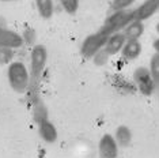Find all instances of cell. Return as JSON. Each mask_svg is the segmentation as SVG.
Masks as SVG:
<instances>
[{
    "label": "cell",
    "instance_id": "obj_20",
    "mask_svg": "<svg viewBox=\"0 0 159 158\" xmlns=\"http://www.w3.org/2000/svg\"><path fill=\"white\" fill-rule=\"evenodd\" d=\"M14 49L0 48V64H10L14 57Z\"/></svg>",
    "mask_w": 159,
    "mask_h": 158
},
{
    "label": "cell",
    "instance_id": "obj_22",
    "mask_svg": "<svg viewBox=\"0 0 159 158\" xmlns=\"http://www.w3.org/2000/svg\"><path fill=\"white\" fill-rule=\"evenodd\" d=\"M152 48H154L155 53H158V55H159V37L154 40V42H152Z\"/></svg>",
    "mask_w": 159,
    "mask_h": 158
},
{
    "label": "cell",
    "instance_id": "obj_8",
    "mask_svg": "<svg viewBox=\"0 0 159 158\" xmlns=\"http://www.w3.org/2000/svg\"><path fill=\"white\" fill-rule=\"evenodd\" d=\"M157 12H159V0H144L137 8L133 10L135 21H140V22L152 18Z\"/></svg>",
    "mask_w": 159,
    "mask_h": 158
},
{
    "label": "cell",
    "instance_id": "obj_4",
    "mask_svg": "<svg viewBox=\"0 0 159 158\" xmlns=\"http://www.w3.org/2000/svg\"><path fill=\"white\" fill-rule=\"evenodd\" d=\"M107 38H109V35L106 33H103L101 29L98 31H95V33L87 35V37L83 40L82 46H80L82 55L84 57H87V59H91L97 52H99L101 49L105 48Z\"/></svg>",
    "mask_w": 159,
    "mask_h": 158
},
{
    "label": "cell",
    "instance_id": "obj_6",
    "mask_svg": "<svg viewBox=\"0 0 159 158\" xmlns=\"http://www.w3.org/2000/svg\"><path fill=\"white\" fill-rule=\"evenodd\" d=\"M118 149H120V146L117 145L113 135L105 134L99 139L98 143L99 158H118Z\"/></svg>",
    "mask_w": 159,
    "mask_h": 158
},
{
    "label": "cell",
    "instance_id": "obj_7",
    "mask_svg": "<svg viewBox=\"0 0 159 158\" xmlns=\"http://www.w3.org/2000/svg\"><path fill=\"white\" fill-rule=\"evenodd\" d=\"M23 45V38L19 33L7 27H0V48L18 49Z\"/></svg>",
    "mask_w": 159,
    "mask_h": 158
},
{
    "label": "cell",
    "instance_id": "obj_5",
    "mask_svg": "<svg viewBox=\"0 0 159 158\" xmlns=\"http://www.w3.org/2000/svg\"><path fill=\"white\" fill-rule=\"evenodd\" d=\"M133 82H135L136 89L139 90L140 94L150 97L155 94V86H154V81L152 77L150 74L148 67L144 66H139L137 68L133 70Z\"/></svg>",
    "mask_w": 159,
    "mask_h": 158
},
{
    "label": "cell",
    "instance_id": "obj_12",
    "mask_svg": "<svg viewBox=\"0 0 159 158\" xmlns=\"http://www.w3.org/2000/svg\"><path fill=\"white\" fill-rule=\"evenodd\" d=\"M122 33H124L126 40H140V37H142L144 33V22L132 21V22L122 30Z\"/></svg>",
    "mask_w": 159,
    "mask_h": 158
},
{
    "label": "cell",
    "instance_id": "obj_13",
    "mask_svg": "<svg viewBox=\"0 0 159 158\" xmlns=\"http://www.w3.org/2000/svg\"><path fill=\"white\" fill-rule=\"evenodd\" d=\"M113 136L120 147H126L131 145L132 142V132L129 130V127H126V125H118L116 128V132Z\"/></svg>",
    "mask_w": 159,
    "mask_h": 158
},
{
    "label": "cell",
    "instance_id": "obj_2",
    "mask_svg": "<svg viewBox=\"0 0 159 158\" xmlns=\"http://www.w3.org/2000/svg\"><path fill=\"white\" fill-rule=\"evenodd\" d=\"M7 78L14 91L19 94L27 93L30 85V74H29V68L22 62H11L8 64Z\"/></svg>",
    "mask_w": 159,
    "mask_h": 158
},
{
    "label": "cell",
    "instance_id": "obj_1",
    "mask_svg": "<svg viewBox=\"0 0 159 158\" xmlns=\"http://www.w3.org/2000/svg\"><path fill=\"white\" fill-rule=\"evenodd\" d=\"M46 62H48V51L42 44H35L31 48L30 53V85H29V100L33 102L34 100L39 98V85H41V78L44 75Z\"/></svg>",
    "mask_w": 159,
    "mask_h": 158
},
{
    "label": "cell",
    "instance_id": "obj_17",
    "mask_svg": "<svg viewBox=\"0 0 159 158\" xmlns=\"http://www.w3.org/2000/svg\"><path fill=\"white\" fill-rule=\"evenodd\" d=\"M63 10L70 15L76 14L78 8H79V0H59Z\"/></svg>",
    "mask_w": 159,
    "mask_h": 158
},
{
    "label": "cell",
    "instance_id": "obj_24",
    "mask_svg": "<svg viewBox=\"0 0 159 158\" xmlns=\"http://www.w3.org/2000/svg\"><path fill=\"white\" fill-rule=\"evenodd\" d=\"M2 2H18V0H2Z\"/></svg>",
    "mask_w": 159,
    "mask_h": 158
},
{
    "label": "cell",
    "instance_id": "obj_10",
    "mask_svg": "<svg viewBox=\"0 0 159 158\" xmlns=\"http://www.w3.org/2000/svg\"><path fill=\"white\" fill-rule=\"evenodd\" d=\"M142 42L139 40H126L124 48L121 49L120 55L122 56V59L126 62H132L136 60L137 57L142 55Z\"/></svg>",
    "mask_w": 159,
    "mask_h": 158
},
{
    "label": "cell",
    "instance_id": "obj_19",
    "mask_svg": "<svg viewBox=\"0 0 159 158\" xmlns=\"http://www.w3.org/2000/svg\"><path fill=\"white\" fill-rule=\"evenodd\" d=\"M136 0H111V10L113 11H122V10H129Z\"/></svg>",
    "mask_w": 159,
    "mask_h": 158
},
{
    "label": "cell",
    "instance_id": "obj_23",
    "mask_svg": "<svg viewBox=\"0 0 159 158\" xmlns=\"http://www.w3.org/2000/svg\"><path fill=\"white\" fill-rule=\"evenodd\" d=\"M155 29H157V33L159 34V22L157 23V26H155Z\"/></svg>",
    "mask_w": 159,
    "mask_h": 158
},
{
    "label": "cell",
    "instance_id": "obj_9",
    "mask_svg": "<svg viewBox=\"0 0 159 158\" xmlns=\"http://www.w3.org/2000/svg\"><path fill=\"white\" fill-rule=\"evenodd\" d=\"M125 42H126V37L124 35V33H122V31H117V33H113L109 35L103 49L109 53L110 56L117 55V53H120L121 49L124 48Z\"/></svg>",
    "mask_w": 159,
    "mask_h": 158
},
{
    "label": "cell",
    "instance_id": "obj_18",
    "mask_svg": "<svg viewBox=\"0 0 159 158\" xmlns=\"http://www.w3.org/2000/svg\"><path fill=\"white\" fill-rule=\"evenodd\" d=\"M91 59H93L94 64H97V66L101 67V66H106L107 64V62H109V59H110V55L105 51V49H101V51L97 52Z\"/></svg>",
    "mask_w": 159,
    "mask_h": 158
},
{
    "label": "cell",
    "instance_id": "obj_14",
    "mask_svg": "<svg viewBox=\"0 0 159 158\" xmlns=\"http://www.w3.org/2000/svg\"><path fill=\"white\" fill-rule=\"evenodd\" d=\"M33 105V117H34V121L37 124H39L41 121H45L49 118V114H48V109H46L44 101L41 98H37L31 102Z\"/></svg>",
    "mask_w": 159,
    "mask_h": 158
},
{
    "label": "cell",
    "instance_id": "obj_3",
    "mask_svg": "<svg viewBox=\"0 0 159 158\" xmlns=\"http://www.w3.org/2000/svg\"><path fill=\"white\" fill-rule=\"evenodd\" d=\"M135 21L133 10H122V11H113L109 16L105 19L103 25L101 26V30L107 35L122 31L129 23Z\"/></svg>",
    "mask_w": 159,
    "mask_h": 158
},
{
    "label": "cell",
    "instance_id": "obj_15",
    "mask_svg": "<svg viewBox=\"0 0 159 158\" xmlns=\"http://www.w3.org/2000/svg\"><path fill=\"white\" fill-rule=\"evenodd\" d=\"M150 74L152 77L154 81V86H155V94L159 97V55L158 53H154L150 59Z\"/></svg>",
    "mask_w": 159,
    "mask_h": 158
},
{
    "label": "cell",
    "instance_id": "obj_11",
    "mask_svg": "<svg viewBox=\"0 0 159 158\" xmlns=\"http://www.w3.org/2000/svg\"><path fill=\"white\" fill-rule=\"evenodd\" d=\"M38 134L42 138V141H45L46 143H55L57 141V136H59L56 125L49 118L38 124Z\"/></svg>",
    "mask_w": 159,
    "mask_h": 158
},
{
    "label": "cell",
    "instance_id": "obj_21",
    "mask_svg": "<svg viewBox=\"0 0 159 158\" xmlns=\"http://www.w3.org/2000/svg\"><path fill=\"white\" fill-rule=\"evenodd\" d=\"M23 38V44H27V45H33L35 42V40H37V34H35V31L33 30V29H26L25 30V33L22 35Z\"/></svg>",
    "mask_w": 159,
    "mask_h": 158
},
{
    "label": "cell",
    "instance_id": "obj_16",
    "mask_svg": "<svg viewBox=\"0 0 159 158\" xmlns=\"http://www.w3.org/2000/svg\"><path fill=\"white\" fill-rule=\"evenodd\" d=\"M35 6H37L38 14L44 19H50L55 12V6H53V0H35Z\"/></svg>",
    "mask_w": 159,
    "mask_h": 158
}]
</instances>
